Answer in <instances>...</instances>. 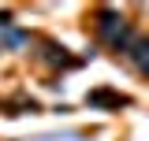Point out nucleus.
Segmentation results:
<instances>
[{
	"instance_id": "f257e3e1",
	"label": "nucleus",
	"mask_w": 149,
	"mask_h": 141,
	"mask_svg": "<svg viewBox=\"0 0 149 141\" xmlns=\"http://www.w3.org/2000/svg\"><path fill=\"white\" fill-rule=\"evenodd\" d=\"M90 104H127V97H119V93H108V89H97V93H90Z\"/></svg>"
}]
</instances>
